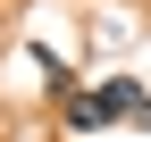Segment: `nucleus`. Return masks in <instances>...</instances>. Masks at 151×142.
Wrapping results in <instances>:
<instances>
[{
  "label": "nucleus",
  "instance_id": "obj_1",
  "mask_svg": "<svg viewBox=\"0 0 151 142\" xmlns=\"http://www.w3.org/2000/svg\"><path fill=\"white\" fill-rule=\"evenodd\" d=\"M101 109H109V117H143V109H151V92H143L134 75H101Z\"/></svg>",
  "mask_w": 151,
  "mask_h": 142
},
{
  "label": "nucleus",
  "instance_id": "obj_2",
  "mask_svg": "<svg viewBox=\"0 0 151 142\" xmlns=\"http://www.w3.org/2000/svg\"><path fill=\"white\" fill-rule=\"evenodd\" d=\"M59 117H67V134H92V126H118V117L101 109V92H67V100H59Z\"/></svg>",
  "mask_w": 151,
  "mask_h": 142
},
{
  "label": "nucleus",
  "instance_id": "obj_3",
  "mask_svg": "<svg viewBox=\"0 0 151 142\" xmlns=\"http://www.w3.org/2000/svg\"><path fill=\"white\" fill-rule=\"evenodd\" d=\"M143 126H151V109H143Z\"/></svg>",
  "mask_w": 151,
  "mask_h": 142
}]
</instances>
